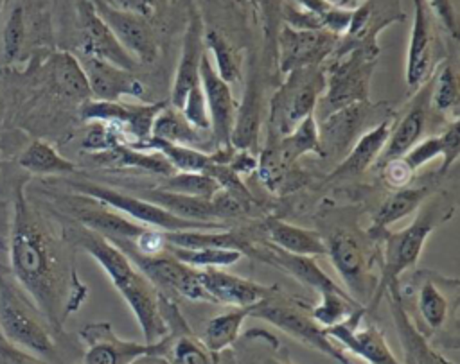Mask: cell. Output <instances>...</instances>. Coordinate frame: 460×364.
I'll list each match as a JSON object with an SVG mask.
<instances>
[{"instance_id": "ba28073f", "label": "cell", "mask_w": 460, "mask_h": 364, "mask_svg": "<svg viewBox=\"0 0 460 364\" xmlns=\"http://www.w3.org/2000/svg\"><path fill=\"white\" fill-rule=\"evenodd\" d=\"M70 188L77 194L92 197L111 210L122 213L124 217L135 221L140 226L156 228L162 231H180V230H223V222H196L172 215L162 206L144 199L124 194L120 190L102 186L92 181H70Z\"/></svg>"}, {"instance_id": "3957f363", "label": "cell", "mask_w": 460, "mask_h": 364, "mask_svg": "<svg viewBox=\"0 0 460 364\" xmlns=\"http://www.w3.org/2000/svg\"><path fill=\"white\" fill-rule=\"evenodd\" d=\"M451 215L453 206L446 197H428L420 204L417 217L406 228L385 235L381 278L370 299L372 307H377V303L383 299L385 289L390 282H397L406 269H411L417 264L428 237Z\"/></svg>"}, {"instance_id": "db71d44e", "label": "cell", "mask_w": 460, "mask_h": 364, "mask_svg": "<svg viewBox=\"0 0 460 364\" xmlns=\"http://www.w3.org/2000/svg\"><path fill=\"white\" fill-rule=\"evenodd\" d=\"M129 364H171L164 355H156V353H147V355H142L138 359H135L133 362Z\"/></svg>"}, {"instance_id": "d4e9b609", "label": "cell", "mask_w": 460, "mask_h": 364, "mask_svg": "<svg viewBox=\"0 0 460 364\" xmlns=\"http://www.w3.org/2000/svg\"><path fill=\"white\" fill-rule=\"evenodd\" d=\"M198 271L201 287L208 294L210 303H223L230 307H253L266 296L270 289V285L257 283L253 280L226 273L217 267Z\"/></svg>"}, {"instance_id": "8d00e7d4", "label": "cell", "mask_w": 460, "mask_h": 364, "mask_svg": "<svg viewBox=\"0 0 460 364\" xmlns=\"http://www.w3.org/2000/svg\"><path fill=\"white\" fill-rule=\"evenodd\" d=\"M151 138L189 147H198L203 143V133L192 127L181 111L171 106V102L155 117L151 126Z\"/></svg>"}, {"instance_id": "ffe728a7", "label": "cell", "mask_w": 460, "mask_h": 364, "mask_svg": "<svg viewBox=\"0 0 460 364\" xmlns=\"http://www.w3.org/2000/svg\"><path fill=\"white\" fill-rule=\"evenodd\" d=\"M435 32L431 9L426 0H413V23L410 30L408 52H406V84L419 88L433 72Z\"/></svg>"}, {"instance_id": "7402d4cb", "label": "cell", "mask_w": 460, "mask_h": 364, "mask_svg": "<svg viewBox=\"0 0 460 364\" xmlns=\"http://www.w3.org/2000/svg\"><path fill=\"white\" fill-rule=\"evenodd\" d=\"M248 256H255L257 260L270 264L282 273L289 274L293 280L316 289L318 292L331 290V292H345L347 290L336 283L316 262L313 256H304V255H293L284 249H279L273 244H264V246H253L250 249Z\"/></svg>"}, {"instance_id": "b9f144b4", "label": "cell", "mask_w": 460, "mask_h": 364, "mask_svg": "<svg viewBox=\"0 0 460 364\" xmlns=\"http://www.w3.org/2000/svg\"><path fill=\"white\" fill-rule=\"evenodd\" d=\"M167 253L180 262L194 267V269H210V267H230L237 264L244 255L237 249L228 247H198V249H185L167 246Z\"/></svg>"}, {"instance_id": "ac0fdd59", "label": "cell", "mask_w": 460, "mask_h": 364, "mask_svg": "<svg viewBox=\"0 0 460 364\" xmlns=\"http://www.w3.org/2000/svg\"><path fill=\"white\" fill-rule=\"evenodd\" d=\"M385 294L388 298L390 314L404 353V364H449L451 360L433 350L428 337L419 330V326L410 317L402 292L399 290V280L390 282L385 289Z\"/></svg>"}, {"instance_id": "8fae6325", "label": "cell", "mask_w": 460, "mask_h": 364, "mask_svg": "<svg viewBox=\"0 0 460 364\" xmlns=\"http://www.w3.org/2000/svg\"><path fill=\"white\" fill-rule=\"evenodd\" d=\"M404 13L401 0H365L352 9L349 27L343 36L338 38L332 56L347 54L354 48H365L379 52L377 36L394 22H402Z\"/></svg>"}, {"instance_id": "816d5d0a", "label": "cell", "mask_w": 460, "mask_h": 364, "mask_svg": "<svg viewBox=\"0 0 460 364\" xmlns=\"http://www.w3.org/2000/svg\"><path fill=\"white\" fill-rule=\"evenodd\" d=\"M431 13L440 20V23L447 29L453 39H456V11L455 0H426Z\"/></svg>"}, {"instance_id": "f6af8a7d", "label": "cell", "mask_w": 460, "mask_h": 364, "mask_svg": "<svg viewBox=\"0 0 460 364\" xmlns=\"http://www.w3.org/2000/svg\"><path fill=\"white\" fill-rule=\"evenodd\" d=\"M158 188L181 195L212 199L219 190V183L205 172H172L171 176H165L164 185Z\"/></svg>"}, {"instance_id": "e575fe53", "label": "cell", "mask_w": 460, "mask_h": 364, "mask_svg": "<svg viewBox=\"0 0 460 364\" xmlns=\"http://www.w3.org/2000/svg\"><path fill=\"white\" fill-rule=\"evenodd\" d=\"M429 197L428 186H404L397 188L392 195H388L374 213L372 230L383 231L386 226L408 217L415 210L420 208V204Z\"/></svg>"}, {"instance_id": "60d3db41", "label": "cell", "mask_w": 460, "mask_h": 364, "mask_svg": "<svg viewBox=\"0 0 460 364\" xmlns=\"http://www.w3.org/2000/svg\"><path fill=\"white\" fill-rule=\"evenodd\" d=\"M203 43L208 56H212L214 63L212 68L216 74L226 82H239L241 81V63L239 54L235 48L228 43V39L216 29H208L203 32Z\"/></svg>"}, {"instance_id": "836d02e7", "label": "cell", "mask_w": 460, "mask_h": 364, "mask_svg": "<svg viewBox=\"0 0 460 364\" xmlns=\"http://www.w3.org/2000/svg\"><path fill=\"white\" fill-rule=\"evenodd\" d=\"M165 238L169 246L198 249V247H228L237 249L243 255H250L252 242L234 231L221 230H180V231H165Z\"/></svg>"}, {"instance_id": "2e32d148", "label": "cell", "mask_w": 460, "mask_h": 364, "mask_svg": "<svg viewBox=\"0 0 460 364\" xmlns=\"http://www.w3.org/2000/svg\"><path fill=\"white\" fill-rule=\"evenodd\" d=\"M75 11H77V23H79L81 54L133 72L138 63L119 43L111 29L97 13L93 2L77 0Z\"/></svg>"}, {"instance_id": "52a82bcc", "label": "cell", "mask_w": 460, "mask_h": 364, "mask_svg": "<svg viewBox=\"0 0 460 364\" xmlns=\"http://www.w3.org/2000/svg\"><path fill=\"white\" fill-rule=\"evenodd\" d=\"M377 54L354 48L341 56H331V63L323 68L325 86L316 104V109L323 111V117L347 104L368 100V86Z\"/></svg>"}, {"instance_id": "f907efd6", "label": "cell", "mask_w": 460, "mask_h": 364, "mask_svg": "<svg viewBox=\"0 0 460 364\" xmlns=\"http://www.w3.org/2000/svg\"><path fill=\"white\" fill-rule=\"evenodd\" d=\"M0 364H49V362L7 342L0 335Z\"/></svg>"}, {"instance_id": "74e56055", "label": "cell", "mask_w": 460, "mask_h": 364, "mask_svg": "<svg viewBox=\"0 0 460 364\" xmlns=\"http://www.w3.org/2000/svg\"><path fill=\"white\" fill-rule=\"evenodd\" d=\"M415 305L420 317V323L428 328L424 335H433L437 330H440L449 314V299L447 294L437 285L435 280L424 278L419 287L415 289Z\"/></svg>"}, {"instance_id": "94428289", "label": "cell", "mask_w": 460, "mask_h": 364, "mask_svg": "<svg viewBox=\"0 0 460 364\" xmlns=\"http://www.w3.org/2000/svg\"><path fill=\"white\" fill-rule=\"evenodd\" d=\"M248 2H250V4H252V0H248Z\"/></svg>"}, {"instance_id": "1f68e13d", "label": "cell", "mask_w": 460, "mask_h": 364, "mask_svg": "<svg viewBox=\"0 0 460 364\" xmlns=\"http://www.w3.org/2000/svg\"><path fill=\"white\" fill-rule=\"evenodd\" d=\"M250 312L252 307H232L230 310L210 317L198 339L210 353H221L239 339L243 323L250 317Z\"/></svg>"}, {"instance_id": "603a6c76", "label": "cell", "mask_w": 460, "mask_h": 364, "mask_svg": "<svg viewBox=\"0 0 460 364\" xmlns=\"http://www.w3.org/2000/svg\"><path fill=\"white\" fill-rule=\"evenodd\" d=\"M429 91H431V79H428L424 84L419 86V93L413 97L406 113L399 120H394L390 136L386 140L383 152L376 161V167H379L386 160L404 156L422 138L426 120H428V109H429Z\"/></svg>"}, {"instance_id": "9a60e30c", "label": "cell", "mask_w": 460, "mask_h": 364, "mask_svg": "<svg viewBox=\"0 0 460 364\" xmlns=\"http://www.w3.org/2000/svg\"><path fill=\"white\" fill-rule=\"evenodd\" d=\"M338 36L329 30H300L280 25L275 41V57L282 74L318 66L331 59Z\"/></svg>"}, {"instance_id": "680465c9", "label": "cell", "mask_w": 460, "mask_h": 364, "mask_svg": "<svg viewBox=\"0 0 460 364\" xmlns=\"http://www.w3.org/2000/svg\"><path fill=\"white\" fill-rule=\"evenodd\" d=\"M449 364H455V362H449Z\"/></svg>"}, {"instance_id": "4316f807", "label": "cell", "mask_w": 460, "mask_h": 364, "mask_svg": "<svg viewBox=\"0 0 460 364\" xmlns=\"http://www.w3.org/2000/svg\"><path fill=\"white\" fill-rule=\"evenodd\" d=\"M394 126V118H385L377 126L370 127L359 138L354 140L347 156L336 165L334 172L331 174L332 179L336 178H354L363 174L367 169L376 165L379 154L383 152L386 140L390 136Z\"/></svg>"}, {"instance_id": "d6986e66", "label": "cell", "mask_w": 460, "mask_h": 364, "mask_svg": "<svg viewBox=\"0 0 460 364\" xmlns=\"http://www.w3.org/2000/svg\"><path fill=\"white\" fill-rule=\"evenodd\" d=\"M199 84H201V90H203V95L207 100L212 134L217 140L219 149H232L230 133H232V124H234L237 104L234 100L230 84H226L212 68L207 50L201 56Z\"/></svg>"}, {"instance_id": "f35d334b", "label": "cell", "mask_w": 460, "mask_h": 364, "mask_svg": "<svg viewBox=\"0 0 460 364\" xmlns=\"http://www.w3.org/2000/svg\"><path fill=\"white\" fill-rule=\"evenodd\" d=\"M18 163L27 172L41 174V176L72 174L75 170L74 161L61 156L50 143H47L43 140L29 142V145L22 151Z\"/></svg>"}, {"instance_id": "4fadbf2b", "label": "cell", "mask_w": 460, "mask_h": 364, "mask_svg": "<svg viewBox=\"0 0 460 364\" xmlns=\"http://www.w3.org/2000/svg\"><path fill=\"white\" fill-rule=\"evenodd\" d=\"M119 247V246H117ZM128 258L155 283L160 292L176 294L190 301H208L210 298L201 287L199 271L180 262L169 253L156 256H144L128 247H120Z\"/></svg>"}, {"instance_id": "681fc988", "label": "cell", "mask_w": 460, "mask_h": 364, "mask_svg": "<svg viewBox=\"0 0 460 364\" xmlns=\"http://www.w3.org/2000/svg\"><path fill=\"white\" fill-rule=\"evenodd\" d=\"M379 169H381V176H383L385 183L388 186H392L394 190L408 186L415 176V170L411 169V165L406 161L404 156L386 160L385 163L379 165Z\"/></svg>"}, {"instance_id": "d590c367", "label": "cell", "mask_w": 460, "mask_h": 364, "mask_svg": "<svg viewBox=\"0 0 460 364\" xmlns=\"http://www.w3.org/2000/svg\"><path fill=\"white\" fill-rule=\"evenodd\" d=\"M101 165L117 167V169H140L162 176H171L174 170L169 161L156 151H140L129 145H119L111 151L92 154Z\"/></svg>"}, {"instance_id": "44dd1931", "label": "cell", "mask_w": 460, "mask_h": 364, "mask_svg": "<svg viewBox=\"0 0 460 364\" xmlns=\"http://www.w3.org/2000/svg\"><path fill=\"white\" fill-rule=\"evenodd\" d=\"M79 63L86 74L92 99H97V100H120L122 97L144 99L146 86L140 82V79L133 72L90 56H83V54L79 57Z\"/></svg>"}, {"instance_id": "9f6ffc18", "label": "cell", "mask_w": 460, "mask_h": 364, "mask_svg": "<svg viewBox=\"0 0 460 364\" xmlns=\"http://www.w3.org/2000/svg\"><path fill=\"white\" fill-rule=\"evenodd\" d=\"M340 364H356V362H354V360H350V357L347 355V357H345V359H343Z\"/></svg>"}, {"instance_id": "f546056e", "label": "cell", "mask_w": 460, "mask_h": 364, "mask_svg": "<svg viewBox=\"0 0 460 364\" xmlns=\"http://www.w3.org/2000/svg\"><path fill=\"white\" fill-rule=\"evenodd\" d=\"M264 228L268 231L270 242L279 249L313 258L327 255L325 240L314 230L300 228L280 219H268Z\"/></svg>"}, {"instance_id": "9c48e42d", "label": "cell", "mask_w": 460, "mask_h": 364, "mask_svg": "<svg viewBox=\"0 0 460 364\" xmlns=\"http://www.w3.org/2000/svg\"><path fill=\"white\" fill-rule=\"evenodd\" d=\"M169 102H151V104H122L120 100H97L88 99L79 104V115L86 122H111L115 124L126 138V145L140 149L151 138V126L155 117Z\"/></svg>"}, {"instance_id": "ab89813d", "label": "cell", "mask_w": 460, "mask_h": 364, "mask_svg": "<svg viewBox=\"0 0 460 364\" xmlns=\"http://www.w3.org/2000/svg\"><path fill=\"white\" fill-rule=\"evenodd\" d=\"M140 151H156L160 152L172 170L178 172H207V169L212 163V156L208 152H203L196 147L189 145H178V143H169L162 142L156 138H149Z\"/></svg>"}, {"instance_id": "5b68a950", "label": "cell", "mask_w": 460, "mask_h": 364, "mask_svg": "<svg viewBox=\"0 0 460 364\" xmlns=\"http://www.w3.org/2000/svg\"><path fill=\"white\" fill-rule=\"evenodd\" d=\"M250 317H259L271 323L295 341L332 357L338 362L347 357V351L334 344L325 335L323 328L311 317V308L298 299L286 296L279 287L270 285L266 296L252 307Z\"/></svg>"}, {"instance_id": "6da1fadb", "label": "cell", "mask_w": 460, "mask_h": 364, "mask_svg": "<svg viewBox=\"0 0 460 364\" xmlns=\"http://www.w3.org/2000/svg\"><path fill=\"white\" fill-rule=\"evenodd\" d=\"M70 242L58 237L41 212L29 201L25 186L14 190L9 235V262L14 282L31 298L56 334L81 308L88 289L79 280Z\"/></svg>"}, {"instance_id": "484cf974", "label": "cell", "mask_w": 460, "mask_h": 364, "mask_svg": "<svg viewBox=\"0 0 460 364\" xmlns=\"http://www.w3.org/2000/svg\"><path fill=\"white\" fill-rule=\"evenodd\" d=\"M205 54L203 43V22L196 11L190 13L189 25L183 36L180 59L176 65V74L171 88V106L180 108L187 97V93L199 84V65L201 56Z\"/></svg>"}, {"instance_id": "d6a6232c", "label": "cell", "mask_w": 460, "mask_h": 364, "mask_svg": "<svg viewBox=\"0 0 460 364\" xmlns=\"http://www.w3.org/2000/svg\"><path fill=\"white\" fill-rule=\"evenodd\" d=\"M144 199L162 206L164 210L171 212L176 217L196 221V222H221L216 215L214 204L210 199L192 197V195H181L174 192H167L164 188H153L147 190Z\"/></svg>"}, {"instance_id": "6125c7cd", "label": "cell", "mask_w": 460, "mask_h": 364, "mask_svg": "<svg viewBox=\"0 0 460 364\" xmlns=\"http://www.w3.org/2000/svg\"><path fill=\"white\" fill-rule=\"evenodd\" d=\"M0 4H2V0H0Z\"/></svg>"}, {"instance_id": "4dcf8cb0", "label": "cell", "mask_w": 460, "mask_h": 364, "mask_svg": "<svg viewBox=\"0 0 460 364\" xmlns=\"http://www.w3.org/2000/svg\"><path fill=\"white\" fill-rule=\"evenodd\" d=\"M49 77L61 97L79 104L92 99L86 74L74 54L56 52L49 63Z\"/></svg>"}, {"instance_id": "cb8c5ba5", "label": "cell", "mask_w": 460, "mask_h": 364, "mask_svg": "<svg viewBox=\"0 0 460 364\" xmlns=\"http://www.w3.org/2000/svg\"><path fill=\"white\" fill-rule=\"evenodd\" d=\"M368 109V100L352 102L322 117V122L318 124L322 158L331 154H343L350 147L367 120Z\"/></svg>"}, {"instance_id": "f5cc1de1", "label": "cell", "mask_w": 460, "mask_h": 364, "mask_svg": "<svg viewBox=\"0 0 460 364\" xmlns=\"http://www.w3.org/2000/svg\"><path fill=\"white\" fill-rule=\"evenodd\" d=\"M119 9H124V11H131V13H137V14H142V16H149L155 9V4L156 0H104Z\"/></svg>"}, {"instance_id": "8992f818", "label": "cell", "mask_w": 460, "mask_h": 364, "mask_svg": "<svg viewBox=\"0 0 460 364\" xmlns=\"http://www.w3.org/2000/svg\"><path fill=\"white\" fill-rule=\"evenodd\" d=\"M323 86L325 72L322 65L289 72L271 99L270 134L277 140L293 131L304 118L314 115Z\"/></svg>"}, {"instance_id": "bcb514c9", "label": "cell", "mask_w": 460, "mask_h": 364, "mask_svg": "<svg viewBox=\"0 0 460 364\" xmlns=\"http://www.w3.org/2000/svg\"><path fill=\"white\" fill-rule=\"evenodd\" d=\"M320 303L311 308V317L322 326H332L340 321H343L352 310L361 307L358 301H354L349 294L345 292H331L323 290L320 292Z\"/></svg>"}, {"instance_id": "11a10c76", "label": "cell", "mask_w": 460, "mask_h": 364, "mask_svg": "<svg viewBox=\"0 0 460 364\" xmlns=\"http://www.w3.org/2000/svg\"><path fill=\"white\" fill-rule=\"evenodd\" d=\"M261 364H291V362L282 359V357H277V355H268L261 360Z\"/></svg>"}, {"instance_id": "83f0119b", "label": "cell", "mask_w": 460, "mask_h": 364, "mask_svg": "<svg viewBox=\"0 0 460 364\" xmlns=\"http://www.w3.org/2000/svg\"><path fill=\"white\" fill-rule=\"evenodd\" d=\"M261 127V88L255 77L252 75L246 82L243 100L235 109L232 133H230V145L235 151H250L257 147Z\"/></svg>"}, {"instance_id": "e0dca14e", "label": "cell", "mask_w": 460, "mask_h": 364, "mask_svg": "<svg viewBox=\"0 0 460 364\" xmlns=\"http://www.w3.org/2000/svg\"><path fill=\"white\" fill-rule=\"evenodd\" d=\"M92 2L119 43L138 65H149L158 57V41L146 16L119 9L104 0Z\"/></svg>"}, {"instance_id": "30bf717a", "label": "cell", "mask_w": 460, "mask_h": 364, "mask_svg": "<svg viewBox=\"0 0 460 364\" xmlns=\"http://www.w3.org/2000/svg\"><path fill=\"white\" fill-rule=\"evenodd\" d=\"M79 337L86 346L81 364H129L147 353L164 355L167 348L165 337L151 344L120 339L108 321L84 325Z\"/></svg>"}, {"instance_id": "c3c4849f", "label": "cell", "mask_w": 460, "mask_h": 364, "mask_svg": "<svg viewBox=\"0 0 460 364\" xmlns=\"http://www.w3.org/2000/svg\"><path fill=\"white\" fill-rule=\"evenodd\" d=\"M178 109L187 118V122L192 127H196L198 131L205 133L210 129V117H208V108H207V100H205L201 84H198L196 88H192L187 93L183 104Z\"/></svg>"}, {"instance_id": "6f0895ef", "label": "cell", "mask_w": 460, "mask_h": 364, "mask_svg": "<svg viewBox=\"0 0 460 364\" xmlns=\"http://www.w3.org/2000/svg\"><path fill=\"white\" fill-rule=\"evenodd\" d=\"M214 364H221V359H219V353H214Z\"/></svg>"}, {"instance_id": "ee69618b", "label": "cell", "mask_w": 460, "mask_h": 364, "mask_svg": "<svg viewBox=\"0 0 460 364\" xmlns=\"http://www.w3.org/2000/svg\"><path fill=\"white\" fill-rule=\"evenodd\" d=\"M458 79L453 70V66L444 61L433 81H431V91H429V108H433L437 113H449L456 111L458 108Z\"/></svg>"}, {"instance_id": "7a4b0ae2", "label": "cell", "mask_w": 460, "mask_h": 364, "mask_svg": "<svg viewBox=\"0 0 460 364\" xmlns=\"http://www.w3.org/2000/svg\"><path fill=\"white\" fill-rule=\"evenodd\" d=\"M72 246L84 249L106 273L111 285L122 296L133 312L142 334L144 342H158L167 337L169 328L164 321L160 301L162 292L155 283L128 258V255L110 242L106 237L81 226H68L63 230Z\"/></svg>"}, {"instance_id": "7bdbcfd3", "label": "cell", "mask_w": 460, "mask_h": 364, "mask_svg": "<svg viewBox=\"0 0 460 364\" xmlns=\"http://www.w3.org/2000/svg\"><path fill=\"white\" fill-rule=\"evenodd\" d=\"M165 341L167 348L164 357L171 364H214V353H210L190 330L171 334Z\"/></svg>"}, {"instance_id": "277c9868", "label": "cell", "mask_w": 460, "mask_h": 364, "mask_svg": "<svg viewBox=\"0 0 460 364\" xmlns=\"http://www.w3.org/2000/svg\"><path fill=\"white\" fill-rule=\"evenodd\" d=\"M0 335L47 362L58 359L56 332L23 289L7 278H0Z\"/></svg>"}, {"instance_id": "7c38bea8", "label": "cell", "mask_w": 460, "mask_h": 364, "mask_svg": "<svg viewBox=\"0 0 460 364\" xmlns=\"http://www.w3.org/2000/svg\"><path fill=\"white\" fill-rule=\"evenodd\" d=\"M325 246L347 294L359 305L370 301L376 285L370 283L372 273L363 242L350 231H338L325 240Z\"/></svg>"}, {"instance_id": "f1b7e54d", "label": "cell", "mask_w": 460, "mask_h": 364, "mask_svg": "<svg viewBox=\"0 0 460 364\" xmlns=\"http://www.w3.org/2000/svg\"><path fill=\"white\" fill-rule=\"evenodd\" d=\"M460 152V131H458V120H453L447 129L440 134H433L428 138H420L406 154V161L411 165V169L417 172L424 163L435 158H442L440 176L446 174L453 163L458 160Z\"/></svg>"}, {"instance_id": "7dc6e473", "label": "cell", "mask_w": 460, "mask_h": 364, "mask_svg": "<svg viewBox=\"0 0 460 364\" xmlns=\"http://www.w3.org/2000/svg\"><path fill=\"white\" fill-rule=\"evenodd\" d=\"M23 38H25V13L22 5H14L4 29L2 43H4V59L5 63H13L23 47Z\"/></svg>"}, {"instance_id": "5bb4252c", "label": "cell", "mask_w": 460, "mask_h": 364, "mask_svg": "<svg viewBox=\"0 0 460 364\" xmlns=\"http://www.w3.org/2000/svg\"><path fill=\"white\" fill-rule=\"evenodd\" d=\"M367 308L361 305L343 321L323 328L325 335L341 344L347 353L358 355L367 364H402L388 346L383 332L376 325H363Z\"/></svg>"}, {"instance_id": "91938a15", "label": "cell", "mask_w": 460, "mask_h": 364, "mask_svg": "<svg viewBox=\"0 0 460 364\" xmlns=\"http://www.w3.org/2000/svg\"><path fill=\"white\" fill-rule=\"evenodd\" d=\"M0 161H2V156H0Z\"/></svg>"}]
</instances>
